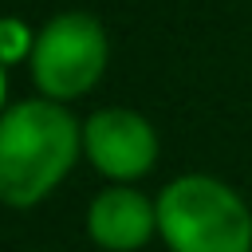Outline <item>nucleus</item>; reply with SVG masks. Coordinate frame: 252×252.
Instances as JSON below:
<instances>
[{"label": "nucleus", "instance_id": "f03ea898", "mask_svg": "<svg viewBox=\"0 0 252 252\" xmlns=\"http://www.w3.org/2000/svg\"><path fill=\"white\" fill-rule=\"evenodd\" d=\"M158 232L169 252H252V209L224 181L185 173L158 193Z\"/></svg>", "mask_w": 252, "mask_h": 252}, {"label": "nucleus", "instance_id": "20e7f679", "mask_svg": "<svg viewBox=\"0 0 252 252\" xmlns=\"http://www.w3.org/2000/svg\"><path fill=\"white\" fill-rule=\"evenodd\" d=\"M83 154L87 161L106 173L110 181H134L154 169L158 161V134L154 126L126 106H106L94 110L83 122Z\"/></svg>", "mask_w": 252, "mask_h": 252}, {"label": "nucleus", "instance_id": "0eeeda50", "mask_svg": "<svg viewBox=\"0 0 252 252\" xmlns=\"http://www.w3.org/2000/svg\"><path fill=\"white\" fill-rule=\"evenodd\" d=\"M4 91H8V83H4V67H0V114H4Z\"/></svg>", "mask_w": 252, "mask_h": 252}, {"label": "nucleus", "instance_id": "39448f33", "mask_svg": "<svg viewBox=\"0 0 252 252\" xmlns=\"http://www.w3.org/2000/svg\"><path fill=\"white\" fill-rule=\"evenodd\" d=\"M158 228V205L146 201L138 189L110 185L87 209V236L106 252H134Z\"/></svg>", "mask_w": 252, "mask_h": 252}, {"label": "nucleus", "instance_id": "423d86ee", "mask_svg": "<svg viewBox=\"0 0 252 252\" xmlns=\"http://www.w3.org/2000/svg\"><path fill=\"white\" fill-rule=\"evenodd\" d=\"M32 47H35L32 28H28L24 20H16V16H4V20H0V67L32 59Z\"/></svg>", "mask_w": 252, "mask_h": 252}, {"label": "nucleus", "instance_id": "7ed1b4c3", "mask_svg": "<svg viewBox=\"0 0 252 252\" xmlns=\"http://www.w3.org/2000/svg\"><path fill=\"white\" fill-rule=\"evenodd\" d=\"M106 59H110V47H106L102 24L91 12H59L35 32L28 67L43 98L67 102L87 94L102 79Z\"/></svg>", "mask_w": 252, "mask_h": 252}, {"label": "nucleus", "instance_id": "f257e3e1", "mask_svg": "<svg viewBox=\"0 0 252 252\" xmlns=\"http://www.w3.org/2000/svg\"><path fill=\"white\" fill-rule=\"evenodd\" d=\"M83 126L51 98H28L0 114V201L39 205L75 165Z\"/></svg>", "mask_w": 252, "mask_h": 252}]
</instances>
